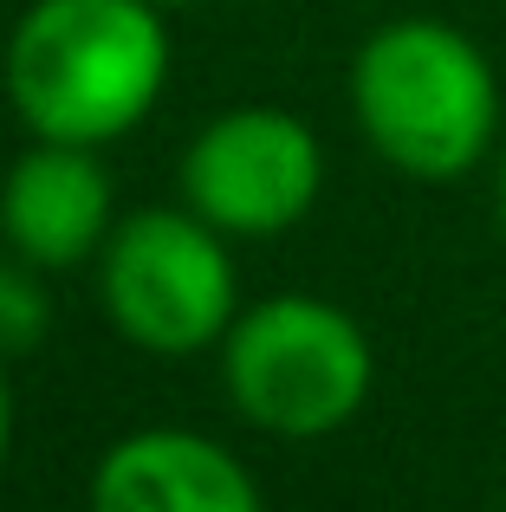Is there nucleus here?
I'll list each match as a JSON object with an SVG mask.
<instances>
[{
    "instance_id": "f257e3e1",
    "label": "nucleus",
    "mask_w": 506,
    "mask_h": 512,
    "mask_svg": "<svg viewBox=\"0 0 506 512\" xmlns=\"http://www.w3.org/2000/svg\"><path fill=\"white\" fill-rule=\"evenodd\" d=\"M169 65L156 0H33L0 52V85L33 137L98 150L156 111Z\"/></svg>"
},
{
    "instance_id": "f03ea898",
    "label": "nucleus",
    "mask_w": 506,
    "mask_h": 512,
    "mask_svg": "<svg viewBox=\"0 0 506 512\" xmlns=\"http://www.w3.org/2000/svg\"><path fill=\"white\" fill-rule=\"evenodd\" d=\"M351 111L364 143L416 182H455L500 137V78L448 20H390L351 59Z\"/></svg>"
},
{
    "instance_id": "7ed1b4c3",
    "label": "nucleus",
    "mask_w": 506,
    "mask_h": 512,
    "mask_svg": "<svg viewBox=\"0 0 506 512\" xmlns=\"http://www.w3.org/2000/svg\"><path fill=\"white\" fill-rule=\"evenodd\" d=\"M221 383L260 435L318 441L338 435L370 402L377 357L351 312L312 292H273L247 305L221 338Z\"/></svg>"
},
{
    "instance_id": "20e7f679",
    "label": "nucleus",
    "mask_w": 506,
    "mask_h": 512,
    "mask_svg": "<svg viewBox=\"0 0 506 512\" xmlns=\"http://www.w3.org/2000/svg\"><path fill=\"white\" fill-rule=\"evenodd\" d=\"M221 227L195 208H137L98 253V299L117 338L150 357H195L241 318V279Z\"/></svg>"
},
{
    "instance_id": "39448f33",
    "label": "nucleus",
    "mask_w": 506,
    "mask_h": 512,
    "mask_svg": "<svg viewBox=\"0 0 506 512\" xmlns=\"http://www.w3.org/2000/svg\"><path fill=\"white\" fill-rule=\"evenodd\" d=\"M325 188V150L312 124L273 104H241L195 130L182 150V201L221 234H286Z\"/></svg>"
},
{
    "instance_id": "423d86ee",
    "label": "nucleus",
    "mask_w": 506,
    "mask_h": 512,
    "mask_svg": "<svg viewBox=\"0 0 506 512\" xmlns=\"http://www.w3.org/2000/svg\"><path fill=\"white\" fill-rule=\"evenodd\" d=\"M111 227H117L111 175H104L98 150H85V143L39 137L20 163L0 175V234L39 273L85 266L91 253H104Z\"/></svg>"
},
{
    "instance_id": "0eeeda50",
    "label": "nucleus",
    "mask_w": 506,
    "mask_h": 512,
    "mask_svg": "<svg viewBox=\"0 0 506 512\" xmlns=\"http://www.w3.org/2000/svg\"><path fill=\"white\" fill-rule=\"evenodd\" d=\"M91 512H266L260 487L195 428H137L91 474Z\"/></svg>"
},
{
    "instance_id": "6e6552de",
    "label": "nucleus",
    "mask_w": 506,
    "mask_h": 512,
    "mask_svg": "<svg viewBox=\"0 0 506 512\" xmlns=\"http://www.w3.org/2000/svg\"><path fill=\"white\" fill-rule=\"evenodd\" d=\"M52 331V299L39 286V266L33 260H0V363L39 350Z\"/></svg>"
},
{
    "instance_id": "1a4fd4ad",
    "label": "nucleus",
    "mask_w": 506,
    "mask_h": 512,
    "mask_svg": "<svg viewBox=\"0 0 506 512\" xmlns=\"http://www.w3.org/2000/svg\"><path fill=\"white\" fill-rule=\"evenodd\" d=\"M7 441H13V402H7V376H0V461H7Z\"/></svg>"
},
{
    "instance_id": "9d476101",
    "label": "nucleus",
    "mask_w": 506,
    "mask_h": 512,
    "mask_svg": "<svg viewBox=\"0 0 506 512\" xmlns=\"http://www.w3.org/2000/svg\"><path fill=\"white\" fill-rule=\"evenodd\" d=\"M494 195H500V227H506V150H500V188Z\"/></svg>"
},
{
    "instance_id": "9b49d317",
    "label": "nucleus",
    "mask_w": 506,
    "mask_h": 512,
    "mask_svg": "<svg viewBox=\"0 0 506 512\" xmlns=\"http://www.w3.org/2000/svg\"><path fill=\"white\" fill-rule=\"evenodd\" d=\"M156 7H195V0H156Z\"/></svg>"
}]
</instances>
